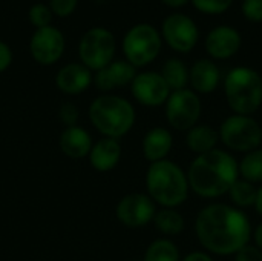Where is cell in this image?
I'll return each instance as SVG.
<instances>
[{
	"instance_id": "cell-1",
	"label": "cell",
	"mask_w": 262,
	"mask_h": 261,
	"mask_svg": "<svg viewBox=\"0 0 262 261\" xmlns=\"http://www.w3.org/2000/svg\"><path fill=\"white\" fill-rule=\"evenodd\" d=\"M195 234L200 245L215 255H235L250 245L252 225L238 208L213 203L200 211L195 220Z\"/></svg>"
},
{
	"instance_id": "cell-2",
	"label": "cell",
	"mask_w": 262,
	"mask_h": 261,
	"mask_svg": "<svg viewBox=\"0 0 262 261\" xmlns=\"http://www.w3.org/2000/svg\"><path fill=\"white\" fill-rule=\"evenodd\" d=\"M238 178L239 166L236 158L223 149L196 155L187 172L190 189L203 198H218L229 194Z\"/></svg>"
},
{
	"instance_id": "cell-3",
	"label": "cell",
	"mask_w": 262,
	"mask_h": 261,
	"mask_svg": "<svg viewBox=\"0 0 262 261\" xmlns=\"http://www.w3.org/2000/svg\"><path fill=\"white\" fill-rule=\"evenodd\" d=\"M146 189L155 205L175 209L187 200L190 186L187 174L177 163L166 158L149 165Z\"/></svg>"
},
{
	"instance_id": "cell-4",
	"label": "cell",
	"mask_w": 262,
	"mask_h": 261,
	"mask_svg": "<svg viewBox=\"0 0 262 261\" xmlns=\"http://www.w3.org/2000/svg\"><path fill=\"white\" fill-rule=\"evenodd\" d=\"M88 114L91 123L100 134L117 140L126 135L137 120L134 105L129 100L112 94L94 98Z\"/></svg>"
},
{
	"instance_id": "cell-5",
	"label": "cell",
	"mask_w": 262,
	"mask_h": 261,
	"mask_svg": "<svg viewBox=\"0 0 262 261\" xmlns=\"http://www.w3.org/2000/svg\"><path fill=\"white\" fill-rule=\"evenodd\" d=\"M224 94L235 114L252 115L262 105L261 74L249 66L233 68L226 75Z\"/></svg>"
},
{
	"instance_id": "cell-6",
	"label": "cell",
	"mask_w": 262,
	"mask_h": 261,
	"mask_svg": "<svg viewBox=\"0 0 262 261\" xmlns=\"http://www.w3.org/2000/svg\"><path fill=\"white\" fill-rule=\"evenodd\" d=\"M161 43V35L155 26L149 23H138L126 32L123 38V52L130 65L143 68L158 57Z\"/></svg>"
},
{
	"instance_id": "cell-7",
	"label": "cell",
	"mask_w": 262,
	"mask_h": 261,
	"mask_svg": "<svg viewBox=\"0 0 262 261\" xmlns=\"http://www.w3.org/2000/svg\"><path fill=\"white\" fill-rule=\"evenodd\" d=\"M220 140L232 151L247 154L262 143V126L252 115L233 114L220 126Z\"/></svg>"
},
{
	"instance_id": "cell-8",
	"label": "cell",
	"mask_w": 262,
	"mask_h": 261,
	"mask_svg": "<svg viewBox=\"0 0 262 261\" xmlns=\"http://www.w3.org/2000/svg\"><path fill=\"white\" fill-rule=\"evenodd\" d=\"M115 37L114 34L103 26H94L88 29L78 43V57L91 71H100L114 62L115 55Z\"/></svg>"
},
{
	"instance_id": "cell-9",
	"label": "cell",
	"mask_w": 262,
	"mask_h": 261,
	"mask_svg": "<svg viewBox=\"0 0 262 261\" xmlns=\"http://www.w3.org/2000/svg\"><path fill=\"white\" fill-rule=\"evenodd\" d=\"M201 100L193 89L172 91L166 102V118L167 123L177 131H189L201 117Z\"/></svg>"
},
{
	"instance_id": "cell-10",
	"label": "cell",
	"mask_w": 262,
	"mask_h": 261,
	"mask_svg": "<svg viewBox=\"0 0 262 261\" xmlns=\"http://www.w3.org/2000/svg\"><path fill=\"white\" fill-rule=\"evenodd\" d=\"M157 214L155 202L147 195L141 192H132L120 198V202L115 206V215L117 220L126 226V228H143L154 222V217Z\"/></svg>"
},
{
	"instance_id": "cell-11",
	"label": "cell",
	"mask_w": 262,
	"mask_h": 261,
	"mask_svg": "<svg viewBox=\"0 0 262 261\" xmlns=\"http://www.w3.org/2000/svg\"><path fill=\"white\" fill-rule=\"evenodd\" d=\"M161 35L173 51L186 54L192 51L198 43L200 31L196 23L189 15L175 12L164 18Z\"/></svg>"
},
{
	"instance_id": "cell-12",
	"label": "cell",
	"mask_w": 262,
	"mask_h": 261,
	"mask_svg": "<svg viewBox=\"0 0 262 261\" xmlns=\"http://www.w3.org/2000/svg\"><path fill=\"white\" fill-rule=\"evenodd\" d=\"M64 35L61 34V31L49 25L35 29L29 40V52L37 63L49 66L61 58L64 52Z\"/></svg>"
},
{
	"instance_id": "cell-13",
	"label": "cell",
	"mask_w": 262,
	"mask_h": 261,
	"mask_svg": "<svg viewBox=\"0 0 262 261\" xmlns=\"http://www.w3.org/2000/svg\"><path fill=\"white\" fill-rule=\"evenodd\" d=\"M130 91H132L134 98L138 103H141L143 106H149V108L166 105L172 92L167 83L164 82L163 75L154 71L137 74L134 82L130 83Z\"/></svg>"
},
{
	"instance_id": "cell-14",
	"label": "cell",
	"mask_w": 262,
	"mask_h": 261,
	"mask_svg": "<svg viewBox=\"0 0 262 261\" xmlns=\"http://www.w3.org/2000/svg\"><path fill=\"white\" fill-rule=\"evenodd\" d=\"M241 43H243L241 34L235 28L227 25L213 28L207 34L204 42L207 54L216 60H226L233 57L239 51Z\"/></svg>"
},
{
	"instance_id": "cell-15",
	"label": "cell",
	"mask_w": 262,
	"mask_h": 261,
	"mask_svg": "<svg viewBox=\"0 0 262 261\" xmlns=\"http://www.w3.org/2000/svg\"><path fill=\"white\" fill-rule=\"evenodd\" d=\"M137 75V68L130 65L127 60H115L111 62L106 68L100 69L94 75V85L103 91L109 92L112 89L130 85Z\"/></svg>"
},
{
	"instance_id": "cell-16",
	"label": "cell",
	"mask_w": 262,
	"mask_h": 261,
	"mask_svg": "<svg viewBox=\"0 0 262 261\" xmlns=\"http://www.w3.org/2000/svg\"><path fill=\"white\" fill-rule=\"evenodd\" d=\"M94 82L92 71L83 63H68L58 69L55 75V86L68 95H78L84 92Z\"/></svg>"
},
{
	"instance_id": "cell-17",
	"label": "cell",
	"mask_w": 262,
	"mask_h": 261,
	"mask_svg": "<svg viewBox=\"0 0 262 261\" xmlns=\"http://www.w3.org/2000/svg\"><path fill=\"white\" fill-rule=\"evenodd\" d=\"M221 80L220 68L210 58H200L189 71V83L196 94L213 92Z\"/></svg>"
},
{
	"instance_id": "cell-18",
	"label": "cell",
	"mask_w": 262,
	"mask_h": 261,
	"mask_svg": "<svg viewBox=\"0 0 262 261\" xmlns=\"http://www.w3.org/2000/svg\"><path fill=\"white\" fill-rule=\"evenodd\" d=\"M92 137L81 126H69L60 134L58 146L60 151L74 160H81L89 155L92 149Z\"/></svg>"
},
{
	"instance_id": "cell-19",
	"label": "cell",
	"mask_w": 262,
	"mask_h": 261,
	"mask_svg": "<svg viewBox=\"0 0 262 261\" xmlns=\"http://www.w3.org/2000/svg\"><path fill=\"white\" fill-rule=\"evenodd\" d=\"M89 163L98 172L112 171L121 158V145L117 138L103 137L92 145L89 152Z\"/></svg>"
},
{
	"instance_id": "cell-20",
	"label": "cell",
	"mask_w": 262,
	"mask_h": 261,
	"mask_svg": "<svg viewBox=\"0 0 262 261\" xmlns=\"http://www.w3.org/2000/svg\"><path fill=\"white\" fill-rule=\"evenodd\" d=\"M172 145H173V138L169 129L161 126L152 128L146 132L143 138L141 143L143 155L150 163L166 160V157L172 149Z\"/></svg>"
},
{
	"instance_id": "cell-21",
	"label": "cell",
	"mask_w": 262,
	"mask_h": 261,
	"mask_svg": "<svg viewBox=\"0 0 262 261\" xmlns=\"http://www.w3.org/2000/svg\"><path fill=\"white\" fill-rule=\"evenodd\" d=\"M218 142H220V134L210 125H195L192 129L187 131L186 135V145L189 151H192L196 155L216 149Z\"/></svg>"
},
{
	"instance_id": "cell-22",
	"label": "cell",
	"mask_w": 262,
	"mask_h": 261,
	"mask_svg": "<svg viewBox=\"0 0 262 261\" xmlns=\"http://www.w3.org/2000/svg\"><path fill=\"white\" fill-rule=\"evenodd\" d=\"M154 225H155L157 231L161 232L163 235L175 237L184 231L186 222L177 209L163 208L161 211H157V214L154 217Z\"/></svg>"
},
{
	"instance_id": "cell-23",
	"label": "cell",
	"mask_w": 262,
	"mask_h": 261,
	"mask_svg": "<svg viewBox=\"0 0 262 261\" xmlns=\"http://www.w3.org/2000/svg\"><path fill=\"white\" fill-rule=\"evenodd\" d=\"M170 88V91H180L184 89L189 83V69L180 58H169L160 72Z\"/></svg>"
},
{
	"instance_id": "cell-24",
	"label": "cell",
	"mask_w": 262,
	"mask_h": 261,
	"mask_svg": "<svg viewBox=\"0 0 262 261\" xmlns=\"http://www.w3.org/2000/svg\"><path fill=\"white\" fill-rule=\"evenodd\" d=\"M143 261H181L180 249L169 238H158L149 245Z\"/></svg>"
},
{
	"instance_id": "cell-25",
	"label": "cell",
	"mask_w": 262,
	"mask_h": 261,
	"mask_svg": "<svg viewBox=\"0 0 262 261\" xmlns=\"http://www.w3.org/2000/svg\"><path fill=\"white\" fill-rule=\"evenodd\" d=\"M238 166L243 180H247L253 185L262 183V148L247 152Z\"/></svg>"
},
{
	"instance_id": "cell-26",
	"label": "cell",
	"mask_w": 262,
	"mask_h": 261,
	"mask_svg": "<svg viewBox=\"0 0 262 261\" xmlns=\"http://www.w3.org/2000/svg\"><path fill=\"white\" fill-rule=\"evenodd\" d=\"M229 195H230V200L235 205V208H238V209L250 208V206H255L258 189L255 188L253 183L238 178L229 189Z\"/></svg>"
},
{
	"instance_id": "cell-27",
	"label": "cell",
	"mask_w": 262,
	"mask_h": 261,
	"mask_svg": "<svg viewBox=\"0 0 262 261\" xmlns=\"http://www.w3.org/2000/svg\"><path fill=\"white\" fill-rule=\"evenodd\" d=\"M28 17H29L31 25L35 26V29H40V28H45V26H49L51 25L52 11L45 3H34L29 8Z\"/></svg>"
},
{
	"instance_id": "cell-28",
	"label": "cell",
	"mask_w": 262,
	"mask_h": 261,
	"mask_svg": "<svg viewBox=\"0 0 262 261\" xmlns=\"http://www.w3.org/2000/svg\"><path fill=\"white\" fill-rule=\"evenodd\" d=\"M192 3L200 12L209 15H218L226 12L232 6L233 0H192Z\"/></svg>"
},
{
	"instance_id": "cell-29",
	"label": "cell",
	"mask_w": 262,
	"mask_h": 261,
	"mask_svg": "<svg viewBox=\"0 0 262 261\" xmlns=\"http://www.w3.org/2000/svg\"><path fill=\"white\" fill-rule=\"evenodd\" d=\"M58 118L61 120V123L69 128V126H77L78 118H80V111L78 108L71 103V102H64L60 109H58Z\"/></svg>"
},
{
	"instance_id": "cell-30",
	"label": "cell",
	"mask_w": 262,
	"mask_h": 261,
	"mask_svg": "<svg viewBox=\"0 0 262 261\" xmlns=\"http://www.w3.org/2000/svg\"><path fill=\"white\" fill-rule=\"evenodd\" d=\"M78 5V0H49V9L57 17H68L71 15Z\"/></svg>"
},
{
	"instance_id": "cell-31",
	"label": "cell",
	"mask_w": 262,
	"mask_h": 261,
	"mask_svg": "<svg viewBox=\"0 0 262 261\" xmlns=\"http://www.w3.org/2000/svg\"><path fill=\"white\" fill-rule=\"evenodd\" d=\"M243 14L247 20L253 23L262 22V0H244L243 2Z\"/></svg>"
},
{
	"instance_id": "cell-32",
	"label": "cell",
	"mask_w": 262,
	"mask_h": 261,
	"mask_svg": "<svg viewBox=\"0 0 262 261\" xmlns=\"http://www.w3.org/2000/svg\"><path fill=\"white\" fill-rule=\"evenodd\" d=\"M235 261H262V251L256 246L247 245L235 254Z\"/></svg>"
},
{
	"instance_id": "cell-33",
	"label": "cell",
	"mask_w": 262,
	"mask_h": 261,
	"mask_svg": "<svg viewBox=\"0 0 262 261\" xmlns=\"http://www.w3.org/2000/svg\"><path fill=\"white\" fill-rule=\"evenodd\" d=\"M12 63V51L11 48L0 40V72L6 71Z\"/></svg>"
},
{
	"instance_id": "cell-34",
	"label": "cell",
	"mask_w": 262,
	"mask_h": 261,
	"mask_svg": "<svg viewBox=\"0 0 262 261\" xmlns=\"http://www.w3.org/2000/svg\"><path fill=\"white\" fill-rule=\"evenodd\" d=\"M181 261H215L207 252H201V251H195L187 254Z\"/></svg>"
},
{
	"instance_id": "cell-35",
	"label": "cell",
	"mask_w": 262,
	"mask_h": 261,
	"mask_svg": "<svg viewBox=\"0 0 262 261\" xmlns=\"http://www.w3.org/2000/svg\"><path fill=\"white\" fill-rule=\"evenodd\" d=\"M253 240H255V246L259 248L262 251V223L255 229V232H253Z\"/></svg>"
},
{
	"instance_id": "cell-36",
	"label": "cell",
	"mask_w": 262,
	"mask_h": 261,
	"mask_svg": "<svg viewBox=\"0 0 262 261\" xmlns=\"http://www.w3.org/2000/svg\"><path fill=\"white\" fill-rule=\"evenodd\" d=\"M164 5H167V6H170V8H181V6H184L189 0H161Z\"/></svg>"
},
{
	"instance_id": "cell-37",
	"label": "cell",
	"mask_w": 262,
	"mask_h": 261,
	"mask_svg": "<svg viewBox=\"0 0 262 261\" xmlns=\"http://www.w3.org/2000/svg\"><path fill=\"white\" fill-rule=\"evenodd\" d=\"M255 209L262 217V186L258 189V195H256V202H255Z\"/></svg>"
}]
</instances>
